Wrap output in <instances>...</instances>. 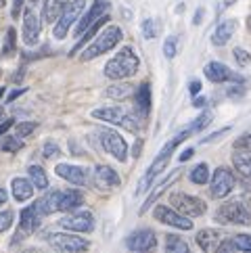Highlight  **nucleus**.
<instances>
[{
  "mask_svg": "<svg viewBox=\"0 0 251 253\" xmlns=\"http://www.w3.org/2000/svg\"><path fill=\"white\" fill-rule=\"evenodd\" d=\"M142 34L147 40H153L157 36V21L155 19H145L142 21Z\"/></svg>",
  "mask_w": 251,
  "mask_h": 253,
  "instance_id": "ea45409f",
  "label": "nucleus"
},
{
  "mask_svg": "<svg viewBox=\"0 0 251 253\" xmlns=\"http://www.w3.org/2000/svg\"><path fill=\"white\" fill-rule=\"evenodd\" d=\"M247 253H251V251H247Z\"/></svg>",
  "mask_w": 251,
  "mask_h": 253,
  "instance_id": "e2e57ef3",
  "label": "nucleus"
},
{
  "mask_svg": "<svg viewBox=\"0 0 251 253\" xmlns=\"http://www.w3.org/2000/svg\"><path fill=\"white\" fill-rule=\"evenodd\" d=\"M2 94H4V88H0V98H2Z\"/></svg>",
  "mask_w": 251,
  "mask_h": 253,
  "instance_id": "052dcab7",
  "label": "nucleus"
},
{
  "mask_svg": "<svg viewBox=\"0 0 251 253\" xmlns=\"http://www.w3.org/2000/svg\"><path fill=\"white\" fill-rule=\"evenodd\" d=\"M84 8H86V0H69L67 6L63 8L61 17H59L57 23H55V30H52V34H55L57 40L65 38L71 25L78 23V19L84 15Z\"/></svg>",
  "mask_w": 251,
  "mask_h": 253,
  "instance_id": "6e6552de",
  "label": "nucleus"
},
{
  "mask_svg": "<svg viewBox=\"0 0 251 253\" xmlns=\"http://www.w3.org/2000/svg\"><path fill=\"white\" fill-rule=\"evenodd\" d=\"M84 205V195L80 191H61L59 195V211H76L78 207Z\"/></svg>",
  "mask_w": 251,
  "mask_h": 253,
  "instance_id": "b1692460",
  "label": "nucleus"
},
{
  "mask_svg": "<svg viewBox=\"0 0 251 253\" xmlns=\"http://www.w3.org/2000/svg\"><path fill=\"white\" fill-rule=\"evenodd\" d=\"M4 117H6V115H4V109H2V107H0V124H2V122H6Z\"/></svg>",
  "mask_w": 251,
  "mask_h": 253,
  "instance_id": "4d7b16f0",
  "label": "nucleus"
},
{
  "mask_svg": "<svg viewBox=\"0 0 251 253\" xmlns=\"http://www.w3.org/2000/svg\"><path fill=\"white\" fill-rule=\"evenodd\" d=\"M4 4H6V0H0V8H2Z\"/></svg>",
  "mask_w": 251,
  "mask_h": 253,
  "instance_id": "bf43d9fd",
  "label": "nucleus"
},
{
  "mask_svg": "<svg viewBox=\"0 0 251 253\" xmlns=\"http://www.w3.org/2000/svg\"><path fill=\"white\" fill-rule=\"evenodd\" d=\"M130 94H132V88L128 84H113L105 90V96L115 98V101H124V98H128Z\"/></svg>",
  "mask_w": 251,
  "mask_h": 253,
  "instance_id": "473e14b6",
  "label": "nucleus"
},
{
  "mask_svg": "<svg viewBox=\"0 0 251 253\" xmlns=\"http://www.w3.org/2000/svg\"><path fill=\"white\" fill-rule=\"evenodd\" d=\"M232 55H235V59H237V63L241 67H247L251 63V55L245 48H235V50H232Z\"/></svg>",
  "mask_w": 251,
  "mask_h": 253,
  "instance_id": "79ce46f5",
  "label": "nucleus"
},
{
  "mask_svg": "<svg viewBox=\"0 0 251 253\" xmlns=\"http://www.w3.org/2000/svg\"><path fill=\"white\" fill-rule=\"evenodd\" d=\"M42 0H30L23 11V42L34 46L40 40L42 32Z\"/></svg>",
  "mask_w": 251,
  "mask_h": 253,
  "instance_id": "39448f33",
  "label": "nucleus"
},
{
  "mask_svg": "<svg viewBox=\"0 0 251 253\" xmlns=\"http://www.w3.org/2000/svg\"><path fill=\"white\" fill-rule=\"evenodd\" d=\"M40 222H42V215L40 211L36 210V205H30V207H25V210L21 211V220H19V228L21 232L25 234H32L40 228Z\"/></svg>",
  "mask_w": 251,
  "mask_h": 253,
  "instance_id": "4be33fe9",
  "label": "nucleus"
},
{
  "mask_svg": "<svg viewBox=\"0 0 251 253\" xmlns=\"http://www.w3.org/2000/svg\"><path fill=\"white\" fill-rule=\"evenodd\" d=\"M166 253H191V247L178 234H166Z\"/></svg>",
  "mask_w": 251,
  "mask_h": 253,
  "instance_id": "c756f323",
  "label": "nucleus"
},
{
  "mask_svg": "<svg viewBox=\"0 0 251 253\" xmlns=\"http://www.w3.org/2000/svg\"><path fill=\"white\" fill-rule=\"evenodd\" d=\"M134 111L140 117H147L151 113V84L142 82L136 92H134Z\"/></svg>",
  "mask_w": 251,
  "mask_h": 253,
  "instance_id": "aec40b11",
  "label": "nucleus"
},
{
  "mask_svg": "<svg viewBox=\"0 0 251 253\" xmlns=\"http://www.w3.org/2000/svg\"><path fill=\"white\" fill-rule=\"evenodd\" d=\"M28 174H30L32 184L38 188V191H46V188H48V176H46V169H44V168H40V166H30Z\"/></svg>",
  "mask_w": 251,
  "mask_h": 253,
  "instance_id": "7c9ffc66",
  "label": "nucleus"
},
{
  "mask_svg": "<svg viewBox=\"0 0 251 253\" xmlns=\"http://www.w3.org/2000/svg\"><path fill=\"white\" fill-rule=\"evenodd\" d=\"M237 249L235 247H232V243H226V241H224L222 243V247H220V251L218 253H235Z\"/></svg>",
  "mask_w": 251,
  "mask_h": 253,
  "instance_id": "8fccbe9b",
  "label": "nucleus"
},
{
  "mask_svg": "<svg viewBox=\"0 0 251 253\" xmlns=\"http://www.w3.org/2000/svg\"><path fill=\"white\" fill-rule=\"evenodd\" d=\"M23 147V142L19 138H4L2 140V151L6 153H15V151H19Z\"/></svg>",
  "mask_w": 251,
  "mask_h": 253,
  "instance_id": "37998d69",
  "label": "nucleus"
},
{
  "mask_svg": "<svg viewBox=\"0 0 251 253\" xmlns=\"http://www.w3.org/2000/svg\"><path fill=\"white\" fill-rule=\"evenodd\" d=\"M36 128H38V124H36V122H21V124H17L13 128V134H15V138L21 140L25 136H30V134H34Z\"/></svg>",
  "mask_w": 251,
  "mask_h": 253,
  "instance_id": "72a5a7b5",
  "label": "nucleus"
},
{
  "mask_svg": "<svg viewBox=\"0 0 251 253\" xmlns=\"http://www.w3.org/2000/svg\"><path fill=\"white\" fill-rule=\"evenodd\" d=\"M48 243L63 253H86L90 249V241L82 239L78 232H55L48 237Z\"/></svg>",
  "mask_w": 251,
  "mask_h": 253,
  "instance_id": "1a4fd4ad",
  "label": "nucleus"
},
{
  "mask_svg": "<svg viewBox=\"0 0 251 253\" xmlns=\"http://www.w3.org/2000/svg\"><path fill=\"white\" fill-rule=\"evenodd\" d=\"M107 23H109V15H103V17H101V19H98V21H94V23L90 25V28H88V30H86L82 36H80L78 44H76L74 48H71V52H69V55H76V52H78L80 48H86V44H90V42L96 38V36L101 34V30L105 28Z\"/></svg>",
  "mask_w": 251,
  "mask_h": 253,
  "instance_id": "412c9836",
  "label": "nucleus"
},
{
  "mask_svg": "<svg viewBox=\"0 0 251 253\" xmlns=\"http://www.w3.org/2000/svg\"><path fill=\"white\" fill-rule=\"evenodd\" d=\"M249 28H251V17H249Z\"/></svg>",
  "mask_w": 251,
  "mask_h": 253,
  "instance_id": "680f3d73",
  "label": "nucleus"
},
{
  "mask_svg": "<svg viewBox=\"0 0 251 253\" xmlns=\"http://www.w3.org/2000/svg\"><path fill=\"white\" fill-rule=\"evenodd\" d=\"M59 195H61V191H48L46 195L40 197L38 201L34 203L42 218H44V215H50V213L59 211Z\"/></svg>",
  "mask_w": 251,
  "mask_h": 253,
  "instance_id": "a878e982",
  "label": "nucleus"
},
{
  "mask_svg": "<svg viewBox=\"0 0 251 253\" xmlns=\"http://www.w3.org/2000/svg\"><path fill=\"white\" fill-rule=\"evenodd\" d=\"M42 151H44V157H46V159H50V157H59V153H61L55 142H46Z\"/></svg>",
  "mask_w": 251,
  "mask_h": 253,
  "instance_id": "c03bdc74",
  "label": "nucleus"
},
{
  "mask_svg": "<svg viewBox=\"0 0 251 253\" xmlns=\"http://www.w3.org/2000/svg\"><path fill=\"white\" fill-rule=\"evenodd\" d=\"M23 2H25V0H13V11H11V15H13V17H17V15L21 13Z\"/></svg>",
  "mask_w": 251,
  "mask_h": 253,
  "instance_id": "de8ad7c7",
  "label": "nucleus"
},
{
  "mask_svg": "<svg viewBox=\"0 0 251 253\" xmlns=\"http://www.w3.org/2000/svg\"><path fill=\"white\" fill-rule=\"evenodd\" d=\"M213 120V115H211V111H203L197 120L193 122V126H191V130L193 132H201V130H205L209 126V122Z\"/></svg>",
  "mask_w": 251,
  "mask_h": 253,
  "instance_id": "c9c22d12",
  "label": "nucleus"
},
{
  "mask_svg": "<svg viewBox=\"0 0 251 253\" xmlns=\"http://www.w3.org/2000/svg\"><path fill=\"white\" fill-rule=\"evenodd\" d=\"M34 184H32V180L28 178H13L11 180V191H13V197L17 199V201H28V199H32L34 195Z\"/></svg>",
  "mask_w": 251,
  "mask_h": 253,
  "instance_id": "bb28decb",
  "label": "nucleus"
},
{
  "mask_svg": "<svg viewBox=\"0 0 251 253\" xmlns=\"http://www.w3.org/2000/svg\"><path fill=\"white\" fill-rule=\"evenodd\" d=\"M197 245L203 249V253H218L220 247H222V234L213 228H203L197 232Z\"/></svg>",
  "mask_w": 251,
  "mask_h": 253,
  "instance_id": "6ab92c4d",
  "label": "nucleus"
},
{
  "mask_svg": "<svg viewBox=\"0 0 251 253\" xmlns=\"http://www.w3.org/2000/svg\"><path fill=\"white\" fill-rule=\"evenodd\" d=\"M188 92H191L193 96H197L201 92V82H199V80H193V82L188 84Z\"/></svg>",
  "mask_w": 251,
  "mask_h": 253,
  "instance_id": "a18cd8bd",
  "label": "nucleus"
},
{
  "mask_svg": "<svg viewBox=\"0 0 251 253\" xmlns=\"http://www.w3.org/2000/svg\"><path fill=\"white\" fill-rule=\"evenodd\" d=\"M232 164H235V169L239 171L241 176H245L251 180V153H241L237 151L232 155Z\"/></svg>",
  "mask_w": 251,
  "mask_h": 253,
  "instance_id": "c85d7f7f",
  "label": "nucleus"
},
{
  "mask_svg": "<svg viewBox=\"0 0 251 253\" xmlns=\"http://www.w3.org/2000/svg\"><path fill=\"white\" fill-rule=\"evenodd\" d=\"M203 74H205V78H208L209 82H213V84H222V82H237V84H241V82H243V78L237 76L235 71H230V69L224 65V63H220V61L208 63V65H205V69H203Z\"/></svg>",
  "mask_w": 251,
  "mask_h": 253,
  "instance_id": "dca6fc26",
  "label": "nucleus"
},
{
  "mask_svg": "<svg viewBox=\"0 0 251 253\" xmlns=\"http://www.w3.org/2000/svg\"><path fill=\"white\" fill-rule=\"evenodd\" d=\"M153 215L155 220L166 224V226H172V228H178V230H193V222L191 218H186V215L178 213L174 207H167L164 203H159L155 210H153Z\"/></svg>",
  "mask_w": 251,
  "mask_h": 253,
  "instance_id": "f8f14e48",
  "label": "nucleus"
},
{
  "mask_svg": "<svg viewBox=\"0 0 251 253\" xmlns=\"http://www.w3.org/2000/svg\"><path fill=\"white\" fill-rule=\"evenodd\" d=\"M193 153H195L193 149H186V151H182V153H180V157H178V161H180V164H184V161H188V159L193 157Z\"/></svg>",
  "mask_w": 251,
  "mask_h": 253,
  "instance_id": "09e8293b",
  "label": "nucleus"
},
{
  "mask_svg": "<svg viewBox=\"0 0 251 253\" xmlns=\"http://www.w3.org/2000/svg\"><path fill=\"white\" fill-rule=\"evenodd\" d=\"M13 220H15V213L11 210H6V211H0V232H4L8 230L13 226Z\"/></svg>",
  "mask_w": 251,
  "mask_h": 253,
  "instance_id": "a19ab883",
  "label": "nucleus"
},
{
  "mask_svg": "<svg viewBox=\"0 0 251 253\" xmlns=\"http://www.w3.org/2000/svg\"><path fill=\"white\" fill-rule=\"evenodd\" d=\"M235 151H241V153H251V132L243 134L235 140Z\"/></svg>",
  "mask_w": 251,
  "mask_h": 253,
  "instance_id": "58836bf2",
  "label": "nucleus"
},
{
  "mask_svg": "<svg viewBox=\"0 0 251 253\" xmlns=\"http://www.w3.org/2000/svg\"><path fill=\"white\" fill-rule=\"evenodd\" d=\"M216 222L232 226H251V211L243 201H228L218 207Z\"/></svg>",
  "mask_w": 251,
  "mask_h": 253,
  "instance_id": "423d86ee",
  "label": "nucleus"
},
{
  "mask_svg": "<svg viewBox=\"0 0 251 253\" xmlns=\"http://www.w3.org/2000/svg\"><path fill=\"white\" fill-rule=\"evenodd\" d=\"M122 38H124V34H122V30L118 28V25H107V28L101 30V34H98L96 38L82 50L80 59L92 61L96 57H101V55H105V52H109V50H113L115 46H118V44L122 42Z\"/></svg>",
  "mask_w": 251,
  "mask_h": 253,
  "instance_id": "20e7f679",
  "label": "nucleus"
},
{
  "mask_svg": "<svg viewBox=\"0 0 251 253\" xmlns=\"http://www.w3.org/2000/svg\"><path fill=\"white\" fill-rule=\"evenodd\" d=\"M59 224L65 230L78 232V234H88L94 230V215L86 210H76V211H69L67 215H63Z\"/></svg>",
  "mask_w": 251,
  "mask_h": 253,
  "instance_id": "9b49d317",
  "label": "nucleus"
},
{
  "mask_svg": "<svg viewBox=\"0 0 251 253\" xmlns=\"http://www.w3.org/2000/svg\"><path fill=\"white\" fill-rule=\"evenodd\" d=\"M230 128H224V130H218V132H213V134H209V136L208 138H203L201 142H213V140H216V138H220V136H224V134H226Z\"/></svg>",
  "mask_w": 251,
  "mask_h": 253,
  "instance_id": "49530a36",
  "label": "nucleus"
},
{
  "mask_svg": "<svg viewBox=\"0 0 251 253\" xmlns=\"http://www.w3.org/2000/svg\"><path fill=\"white\" fill-rule=\"evenodd\" d=\"M178 174H180V171H172V174H167V178L164 180V182H161V184H159V186L155 188V191H153V193H151V195L147 197V201H145V203H142V207H140V210H138V213H140V215H142V213H145V211L149 210V207H151V205H153V203L157 201V197H159L161 193H164V191H166V188H167L169 184H172V182H174V180L178 178Z\"/></svg>",
  "mask_w": 251,
  "mask_h": 253,
  "instance_id": "cd10ccee",
  "label": "nucleus"
},
{
  "mask_svg": "<svg viewBox=\"0 0 251 253\" xmlns=\"http://www.w3.org/2000/svg\"><path fill=\"white\" fill-rule=\"evenodd\" d=\"M169 205L174 207L178 213L186 215V218H199L208 211V203L199 197L186 195V193H172L169 195Z\"/></svg>",
  "mask_w": 251,
  "mask_h": 253,
  "instance_id": "0eeeda50",
  "label": "nucleus"
},
{
  "mask_svg": "<svg viewBox=\"0 0 251 253\" xmlns=\"http://www.w3.org/2000/svg\"><path fill=\"white\" fill-rule=\"evenodd\" d=\"M230 243H232V247H235L237 251H241V253L251 251V234H237Z\"/></svg>",
  "mask_w": 251,
  "mask_h": 253,
  "instance_id": "f704fd0d",
  "label": "nucleus"
},
{
  "mask_svg": "<svg viewBox=\"0 0 251 253\" xmlns=\"http://www.w3.org/2000/svg\"><path fill=\"white\" fill-rule=\"evenodd\" d=\"M237 178L228 168H218L209 178V195L213 199H224L235 191Z\"/></svg>",
  "mask_w": 251,
  "mask_h": 253,
  "instance_id": "9d476101",
  "label": "nucleus"
},
{
  "mask_svg": "<svg viewBox=\"0 0 251 253\" xmlns=\"http://www.w3.org/2000/svg\"><path fill=\"white\" fill-rule=\"evenodd\" d=\"M55 171H57L59 178L67 180V182H71V184H78V186L88 184V169L86 168L71 166V164H57Z\"/></svg>",
  "mask_w": 251,
  "mask_h": 253,
  "instance_id": "a211bd4d",
  "label": "nucleus"
},
{
  "mask_svg": "<svg viewBox=\"0 0 251 253\" xmlns=\"http://www.w3.org/2000/svg\"><path fill=\"white\" fill-rule=\"evenodd\" d=\"M6 199H8V195H6V191H4V188H0V207H2V205L6 203Z\"/></svg>",
  "mask_w": 251,
  "mask_h": 253,
  "instance_id": "6e6d98bb",
  "label": "nucleus"
},
{
  "mask_svg": "<svg viewBox=\"0 0 251 253\" xmlns=\"http://www.w3.org/2000/svg\"><path fill=\"white\" fill-rule=\"evenodd\" d=\"M193 134V130L188 128V130H182L180 134H176V136L172 138V140H167L166 142V147L159 151V155L155 157V161L153 164H151V168L145 171V176H142L140 180H138V186H136V197H140V195H145L147 191H149V186H151V182H153V180L159 176V174H164V169L167 168V164H169V157H172V153L180 147V144L191 136Z\"/></svg>",
  "mask_w": 251,
  "mask_h": 253,
  "instance_id": "f257e3e1",
  "label": "nucleus"
},
{
  "mask_svg": "<svg viewBox=\"0 0 251 253\" xmlns=\"http://www.w3.org/2000/svg\"><path fill=\"white\" fill-rule=\"evenodd\" d=\"M92 176H94V186L98 188V191H103V193H109V191H113V188L122 186L120 174L109 166H96Z\"/></svg>",
  "mask_w": 251,
  "mask_h": 253,
  "instance_id": "f3484780",
  "label": "nucleus"
},
{
  "mask_svg": "<svg viewBox=\"0 0 251 253\" xmlns=\"http://www.w3.org/2000/svg\"><path fill=\"white\" fill-rule=\"evenodd\" d=\"M23 92H25V88H19V90H15V92H11V94H8V103H13L15 98H17V96H21Z\"/></svg>",
  "mask_w": 251,
  "mask_h": 253,
  "instance_id": "603ef678",
  "label": "nucleus"
},
{
  "mask_svg": "<svg viewBox=\"0 0 251 253\" xmlns=\"http://www.w3.org/2000/svg\"><path fill=\"white\" fill-rule=\"evenodd\" d=\"M138 67H140V61L136 57V52H134L130 46H124L113 59L107 61L105 76L109 80H113V82H122L126 78L136 76Z\"/></svg>",
  "mask_w": 251,
  "mask_h": 253,
  "instance_id": "f03ea898",
  "label": "nucleus"
},
{
  "mask_svg": "<svg viewBox=\"0 0 251 253\" xmlns=\"http://www.w3.org/2000/svg\"><path fill=\"white\" fill-rule=\"evenodd\" d=\"M101 144H103V149L118 161L128 159V144L122 138V134H118L115 130H101Z\"/></svg>",
  "mask_w": 251,
  "mask_h": 253,
  "instance_id": "4468645a",
  "label": "nucleus"
},
{
  "mask_svg": "<svg viewBox=\"0 0 251 253\" xmlns=\"http://www.w3.org/2000/svg\"><path fill=\"white\" fill-rule=\"evenodd\" d=\"M201 19H203V8H199V11L195 13V17H193V23L197 25V23H201Z\"/></svg>",
  "mask_w": 251,
  "mask_h": 253,
  "instance_id": "864d4df0",
  "label": "nucleus"
},
{
  "mask_svg": "<svg viewBox=\"0 0 251 253\" xmlns=\"http://www.w3.org/2000/svg\"><path fill=\"white\" fill-rule=\"evenodd\" d=\"M188 178H191V182L193 184H208L209 182V168H208V164H199V166H195L193 169H191V174H188Z\"/></svg>",
  "mask_w": 251,
  "mask_h": 253,
  "instance_id": "2f4dec72",
  "label": "nucleus"
},
{
  "mask_svg": "<svg viewBox=\"0 0 251 253\" xmlns=\"http://www.w3.org/2000/svg\"><path fill=\"white\" fill-rule=\"evenodd\" d=\"M176 52H178V38H176V36H167L166 42H164V55H166V59L172 61L176 57Z\"/></svg>",
  "mask_w": 251,
  "mask_h": 253,
  "instance_id": "e433bc0d",
  "label": "nucleus"
},
{
  "mask_svg": "<svg viewBox=\"0 0 251 253\" xmlns=\"http://www.w3.org/2000/svg\"><path fill=\"white\" fill-rule=\"evenodd\" d=\"M94 120L105 122V124H113V126H122V128L130 130V132H138L142 128V117L136 111H126L122 107H101L90 113Z\"/></svg>",
  "mask_w": 251,
  "mask_h": 253,
  "instance_id": "7ed1b4c3",
  "label": "nucleus"
},
{
  "mask_svg": "<svg viewBox=\"0 0 251 253\" xmlns=\"http://www.w3.org/2000/svg\"><path fill=\"white\" fill-rule=\"evenodd\" d=\"M138 151H140V140L136 142V147H134V155H138Z\"/></svg>",
  "mask_w": 251,
  "mask_h": 253,
  "instance_id": "13d9d810",
  "label": "nucleus"
},
{
  "mask_svg": "<svg viewBox=\"0 0 251 253\" xmlns=\"http://www.w3.org/2000/svg\"><path fill=\"white\" fill-rule=\"evenodd\" d=\"M13 120H6V122H2V124H0V136H2V134L8 130V128H13Z\"/></svg>",
  "mask_w": 251,
  "mask_h": 253,
  "instance_id": "3c124183",
  "label": "nucleus"
},
{
  "mask_svg": "<svg viewBox=\"0 0 251 253\" xmlns=\"http://www.w3.org/2000/svg\"><path fill=\"white\" fill-rule=\"evenodd\" d=\"M15 38H17L15 28H8L6 30V40H4V48H2V55L4 57H8L11 52H15Z\"/></svg>",
  "mask_w": 251,
  "mask_h": 253,
  "instance_id": "4c0bfd02",
  "label": "nucleus"
},
{
  "mask_svg": "<svg viewBox=\"0 0 251 253\" xmlns=\"http://www.w3.org/2000/svg\"><path fill=\"white\" fill-rule=\"evenodd\" d=\"M67 2L69 0H42V19L46 23H57Z\"/></svg>",
  "mask_w": 251,
  "mask_h": 253,
  "instance_id": "393cba45",
  "label": "nucleus"
},
{
  "mask_svg": "<svg viewBox=\"0 0 251 253\" xmlns=\"http://www.w3.org/2000/svg\"><path fill=\"white\" fill-rule=\"evenodd\" d=\"M126 245L134 253H151L157 247V237L151 228H138L126 239Z\"/></svg>",
  "mask_w": 251,
  "mask_h": 253,
  "instance_id": "ddd939ff",
  "label": "nucleus"
},
{
  "mask_svg": "<svg viewBox=\"0 0 251 253\" xmlns=\"http://www.w3.org/2000/svg\"><path fill=\"white\" fill-rule=\"evenodd\" d=\"M237 32V21L235 19H224L218 23V28L213 30L211 34V44L213 46H224L230 38H232V34Z\"/></svg>",
  "mask_w": 251,
  "mask_h": 253,
  "instance_id": "5701e85b",
  "label": "nucleus"
},
{
  "mask_svg": "<svg viewBox=\"0 0 251 253\" xmlns=\"http://www.w3.org/2000/svg\"><path fill=\"white\" fill-rule=\"evenodd\" d=\"M107 11H109V0H94V4L88 8V11L80 17L78 23H76V36L80 38L94 21H98L103 15H107Z\"/></svg>",
  "mask_w": 251,
  "mask_h": 253,
  "instance_id": "2eb2a0df",
  "label": "nucleus"
},
{
  "mask_svg": "<svg viewBox=\"0 0 251 253\" xmlns=\"http://www.w3.org/2000/svg\"><path fill=\"white\" fill-rule=\"evenodd\" d=\"M205 103H208V101H205L203 96H195V101H193V105H195V107H199V109H201V107H203Z\"/></svg>",
  "mask_w": 251,
  "mask_h": 253,
  "instance_id": "5fc2aeb1",
  "label": "nucleus"
}]
</instances>
